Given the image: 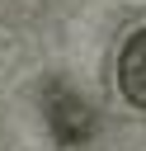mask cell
Here are the masks:
<instances>
[{
	"mask_svg": "<svg viewBox=\"0 0 146 151\" xmlns=\"http://www.w3.org/2000/svg\"><path fill=\"white\" fill-rule=\"evenodd\" d=\"M118 90L127 104L146 109V28H137L118 52Z\"/></svg>",
	"mask_w": 146,
	"mask_h": 151,
	"instance_id": "2",
	"label": "cell"
},
{
	"mask_svg": "<svg viewBox=\"0 0 146 151\" xmlns=\"http://www.w3.org/2000/svg\"><path fill=\"white\" fill-rule=\"evenodd\" d=\"M47 94H52V99H47V127H52V137H57L61 146L85 142V137L94 132V109H89L80 94H71L66 85H52Z\"/></svg>",
	"mask_w": 146,
	"mask_h": 151,
	"instance_id": "1",
	"label": "cell"
}]
</instances>
